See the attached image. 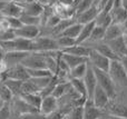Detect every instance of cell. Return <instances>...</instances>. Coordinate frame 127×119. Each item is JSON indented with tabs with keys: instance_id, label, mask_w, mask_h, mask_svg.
<instances>
[{
	"instance_id": "41",
	"label": "cell",
	"mask_w": 127,
	"mask_h": 119,
	"mask_svg": "<svg viewBox=\"0 0 127 119\" xmlns=\"http://www.w3.org/2000/svg\"><path fill=\"white\" fill-rule=\"evenodd\" d=\"M11 118V109L9 104H4L3 107L0 109V119H10Z\"/></svg>"
},
{
	"instance_id": "37",
	"label": "cell",
	"mask_w": 127,
	"mask_h": 119,
	"mask_svg": "<svg viewBox=\"0 0 127 119\" xmlns=\"http://www.w3.org/2000/svg\"><path fill=\"white\" fill-rule=\"evenodd\" d=\"M27 69V68H26ZM29 78H41V77H53V73L48 69H27Z\"/></svg>"
},
{
	"instance_id": "33",
	"label": "cell",
	"mask_w": 127,
	"mask_h": 119,
	"mask_svg": "<svg viewBox=\"0 0 127 119\" xmlns=\"http://www.w3.org/2000/svg\"><path fill=\"white\" fill-rule=\"evenodd\" d=\"M19 20L21 21L22 24H27V26H37V27L41 26L40 17H32V16H28V15L22 13V15L20 16Z\"/></svg>"
},
{
	"instance_id": "26",
	"label": "cell",
	"mask_w": 127,
	"mask_h": 119,
	"mask_svg": "<svg viewBox=\"0 0 127 119\" xmlns=\"http://www.w3.org/2000/svg\"><path fill=\"white\" fill-rule=\"evenodd\" d=\"M69 82L71 85V87L74 88V90L78 94L79 96H81L85 99H88L87 97V90H86L85 84H84L83 79H76V78H69Z\"/></svg>"
},
{
	"instance_id": "53",
	"label": "cell",
	"mask_w": 127,
	"mask_h": 119,
	"mask_svg": "<svg viewBox=\"0 0 127 119\" xmlns=\"http://www.w3.org/2000/svg\"><path fill=\"white\" fill-rule=\"evenodd\" d=\"M98 119H107V118H106V117H105V115H104V116H101V117H100V118H98Z\"/></svg>"
},
{
	"instance_id": "24",
	"label": "cell",
	"mask_w": 127,
	"mask_h": 119,
	"mask_svg": "<svg viewBox=\"0 0 127 119\" xmlns=\"http://www.w3.org/2000/svg\"><path fill=\"white\" fill-rule=\"evenodd\" d=\"M95 26H96L95 21L84 24L81 30H80V33H79L78 38H77V40H76V45H81V44L87 41V40L89 39L90 35H92V31H93V29H94Z\"/></svg>"
},
{
	"instance_id": "56",
	"label": "cell",
	"mask_w": 127,
	"mask_h": 119,
	"mask_svg": "<svg viewBox=\"0 0 127 119\" xmlns=\"http://www.w3.org/2000/svg\"><path fill=\"white\" fill-rule=\"evenodd\" d=\"M2 52V51H1V48H0V53H1Z\"/></svg>"
},
{
	"instance_id": "1",
	"label": "cell",
	"mask_w": 127,
	"mask_h": 119,
	"mask_svg": "<svg viewBox=\"0 0 127 119\" xmlns=\"http://www.w3.org/2000/svg\"><path fill=\"white\" fill-rule=\"evenodd\" d=\"M110 78L116 88V94H127V75L119 60H112L108 70Z\"/></svg>"
},
{
	"instance_id": "19",
	"label": "cell",
	"mask_w": 127,
	"mask_h": 119,
	"mask_svg": "<svg viewBox=\"0 0 127 119\" xmlns=\"http://www.w3.org/2000/svg\"><path fill=\"white\" fill-rule=\"evenodd\" d=\"M22 13H24L22 6L17 3V2L12 1V0H9L6 8L2 11V15L8 18H20V16H21Z\"/></svg>"
},
{
	"instance_id": "42",
	"label": "cell",
	"mask_w": 127,
	"mask_h": 119,
	"mask_svg": "<svg viewBox=\"0 0 127 119\" xmlns=\"http://www.w3.org/2000/svg\"><path fill=\"white\" fill-rule=\"evenodd\" d=\"M18 119H46V116L40 114L39 111L36 113H30V114H25V115L19 116Z\"/></svg>"
},
{
	"instance_id": "54",
	"label": "cell",
	"mask_w": 127,
	"mask_h": 119,
	"mask_svg": "<svg viewBox=\"0 0 127 119\" xmlns=\"http://www.w3.org/2000/svg\"><path fill=\"white\" fill-rule=\"evenodd\" d=\"M19 117H15V116H11V118L10 119H18Z\"/></svg>"
},
{
	"instance_id": "50",
	"label": "cell",
	"mask_w": 127,
	"mask_h": 119,
	"mask_svg": "<svg viewBox=\"0 0 127 119\" xmlns=\"http://www.w3.org/2000/svg\"><path fill=\"white\" fill-rule=\"evenodd\" d=\"M122 8L127 12V0H122Z\"/></svg>"
},
{
	"instance_id": "38",
	"label": "cell",
	"mask_w": 127,
	"mask_h": 119,
	"mask_svg": "<svg viewBox=\"0 0 127 119\" xmlns=\"http://www.w3.org/2000/svg\"><path fill=\"white\" fill-rule=\"evenodd\" d=\"M54 77V76H53ZM53 77H41V78H29V79L31 80V81L33 82V84L37 86V88L40 90V93H41L42 90H44L45 88H46L47 86H48L49 84L51 82V80H53Z\"/></svg>"
},
{
	"instance_id": "47",
	"label": "cell",
	"mask_w": 127,
	"mask_h": 119,
	"mask_svg": "<svg viewBox=\"0 0 127 119\" xmlns=\"http://www.w3.org/2000/svg\"><path fill=\"white\" fill-rule=\"evenodd\" d=\"M9 0H0V12H2L3 11V9L6 8L7 3H8Z\"/></svg>"
},
{
	"instance_id": "35",
	"label": "cell",
	"mask_w": 127,
	"mask_h": 119,
	"mask_svg": "<svg viewBox=\"0 0 127 119\" xmlns=\"http://www.w3.org/2000/svg\"><path fill=\"white\" fill-rule=\"evenodd\" d=\"M56 40H57V44H58V47H59L60 51H63L64 49L69 48V47L76 45V40L71 39V38L65 37V36H58V37H56Z\"/></svg>"
},
{
	"instance_id": "12",
	"label": "cell",
	"mask_w": 127,
	"mask_h": 119,
	"mask_svg": "<svg viewBox=\"0 0 127 119\" xmlns=\"http://www.w3.org/2000/svg\"><path fill=\"white\" fill-rule=\"evenodd\" d=\"M108 44V46L110 47L112 51L114 52V55L118 58V60H122L124 58L127 57V47L125 44V40H124V37L117 38V39L110 40V41H106Z\"/></svg>"
},
{
	"instance_id": "29",
	"label": "cell",
	"mask_w": 127,
	"mask_h": 119,
	"mask_svg": "<svg viewBox=\"0 0 127 119\" xmlns=\"http://www.w3.org/2000/svg\"><path fill=\"white\" fill-rule=\"evenodd\" d=\"M81 28H83V24H78V22H75L74 24H71L70 27H68L62 35H59V36H65V37H68V38H71V39H74V40H77L79 33H80Z\"/></svg>"
},
{
	"instance_id": "30",
	"label": "cell",
	"mask_w": 127,
	"mask_h": 119,
	"mask_svg": "<svg viewBox=\"0 0 127 119\" xmlns=\"http://www.w3.org/2000/svg\"><path fill=\"white\" fill-rule=\"evenodd\" d=\"M24 81H18V80H11V79H6L2 84L12 93L13 96H20L21 94V85Z\"/></svg>"
},
{
	"instance_id": "51",
	"label": "cell",
	"mask_w": 127,
	"mask_h": 119,
	"mask_svg": "<svg viewBox=\"0 0 127 119\" xmlns=\"http://www.w3.org/2000/svg\"><path fill=\"white\" fill-rule=\"evenodd\" d=\"M3 105H4V102L2 101V100H1V98H0V109H1L2 107H3Z\"/></svg>"
},
{
	"instance_id": "5",
	"label": "cell",
	"mask_w": 127,
	"mask_h": 119,
	"mask_svg": "<svg viewBox=\"0 0 127 119\" xmlns=\"http://www.w3.org/2000/svg\"><path fill=\"white\" fill-rule=\"evenodd\" d=\"M11 109V116L15 117H19L25 114H30V113H36L39 111L38 109H36L35 107H32L31 105H29L28 102H26L21 97L19 96H13L12 100L9 104Z\"/></svg>"
},
{
	"instance_id": "25",
	"label": "cell",
	"mask_w": 127,
	"mask_h": 119,
	"mask_svg": "<svg viewBox=\"0 0 127 119\" xmlns=\"http://www.w3.org/2000/svg\"><path fill=\"white\" fill-rule=\"evenodd\" d=\"M71 89V85H70L69 81L67 82H58L55 86L53 93H51V96L56 98V99H60L63 96H65L68 91Z\"/></svg>"
},
{
	"instance_id": "18",
	"label": "cell",
	"mask_w": 127,
	"mask_h": 119,
	"mask_svg": "<svg viewBox=\"0 0 127 119\" xmlns=\"http://www.w3.org/2000/svg\"><path fill=\"white\" fill-rule=\"evenodd\" d=\"M90 99L93 100L94 105L97 107V108L103 110V109L106 107V105L108 104V101L110 100V98L108 97V95L100 88V87L97 86L96 89H95V91H94V95H93V97L90 98Z\"/></svg>"
},
{
	"instance_id": "55",
	"label": "cell",
	"mask_w": 127,
	"mask_h": 119,
	"mask_svg": "<svg viewBox=\"0 0 127 119\" xmlns=\"http://www.w3.org/2000/svg\"><path fill=\"white\" fill-rule=\"evenodd\" d=\"M1 56H2V52H1V53H0V58H1Z\"/></svg>"
},
{
	"instance_id": "34",
	"label": "cell",
	"mask_w": 127,
	"mask_h": 119,
	"mask_svg": "<svg viewBox=\"0 0 127 119\" xmlns=\"http://www.w3.org/2000/svg\"><path fill=\"white\" fill-rule=\"evenodd\" d=\"M25 94H40V90L30 79H28L22 82L21 85V94L20 95H25Z\"/></svg>"
},
{
	"instance_id": "15",
	"label": "cell",
	"mask_w": 127,
	"mask_h": 119,
	"mask_svg": "<svg viewBox=\"0 0 127 119\" xmlns=\"http://www.w3.org/2000/svg\"><path fill=\"white\" fill-rule=\"evenodd\" d=\"M54 13L60 18V19H70L76 17V10L70 4H65L62 2H58L53 7Z\"/></svg>"
},
{
	"instance_id": "27",
	"label": "cell",
	"mask_w": 127,
	"mask_h": 119,
	"mask_svg": "<svg viewBox=\"0 0 127 119\" xmlns=\"http://www.w3.org/2000/svg\"><path fill=\"white\" fill-rule=\"evenodd\" d=\"M19 97H21L26 102H28L29 105H31L32 107H35L36 109L39 110L40 104H41L42 97L40 96V94H25V95H20Z\"/></svg>"
},
{
	"instance_id": "22",
	"label": "cell",
	"mask_w": 127,
	"mask_h": 119,
	"mask_svg": "<svg viewBox=\"0 0 127 119\" xmlns=\"http://www.w3.org/2000/svg\"><path fill=\"white\" fill-rule=\"evenodd\" d=\"M62 59L67 64L69 69H72L81 64H85V62H88V58L79 57V56H74V55H68V53H64V52H62Z\"/></svg>"
},
{
	"instance_id": "49",
	"label": "cell",
	"mask_w": 127,
	"mask_h": 119,
	"mask_svg": "<svg viewBox=\"0 0 127 119\" xmlns=\"http://www.w3.org/2000/svg\"><path fill=\"white\" fill-rule=\"evenodd\" d=\"M105 117L107 119H127L124 117H116V116H109V115H105Z\"/></svg>"
},
{
	"instance_id": "44",
	"label": "cell",
	"mask_w": 127,
	"mask_h": 119,
	"mask_svg": "<svg viewBox=\"0 0 127 119\" xmlns=\"http://www.w3.org/2000/svg\"><path fill=\"white\" fill-rule=\"evenodd\" d=\"M64 117H65V115L64 114H62L59 110H56L54 111V113H51L50 115L46 116V119H64Z\"/></svg>"
},
{
	"instance_id": "7",
	"label": "cell",
	"mask_w": 127,
	"mask_h": 119,
	"mask_svg": "<svg viewBox=\"0 0 127 119\" xmlns=\"http://www.w3.org/2000/svg\"><path fill=\"white\" fill-rule=\"evenodd\" d=\"M110 61H112V60L106 58L105 56L100 55V53H98L97 51L90 49V53H89V56H88V64H89L93 68H96V69H99V70L108 72L109 66H110Z\"/></svg>"
},
{
	"instance_id": "21",
	"label": "cell",
	"mask_w": 127,
	"mask_h": 119,
	"mask_svg": "<svg viewBox=\"0 0 127 119\" xmlns=\"http://www.w3.org/2000/svg\"><path fill=\"white\" fill-rule=\"evenodd\" d=\"M64 53H68V55H74V56H79V57H85L88 58L90 53V48H88L85 45H75L69 48H66L62 51Z\"/></svg>"
},
{
	"instance_id": "11",
	"label": "cell",
	"mask_w": 127,
	"mask_h": 119,
	"mask_svg": "<svg viewBox=\"0 0 127 119\" xmlns=\"http://www.w3.org/2000/svg\"><path fill=\"white\" fill-rule=\"evenodd\" d=\"M13 32H15L16 37H18V38H24V39L32 40L40 35V27L22 24L20 28L15 29Z\"/></svg>"
},
{
	"instance_id": "3",
	"label": "cell",
	"mask_w": 127,
	"mask_h": 119,
	"mask_svg": "<svg viewBox=\"0 0 127 119\" xmlns=\"http://www.w3.org/2000/svg\"><path fill=\"white\" fill-rule=\"evenodd\" d=\"M32 41V52H45V51L59 50L57 40L53 36L39 35Z\"/></svg>"
},
{
	"instance_id": "10",
	"label": "cell",
	"mask_w": 127,
	"mask_h": 119,
	"mask_svg": "<svg viewBox=\"0 0 127 119\" xmlns=\"http://www.w3.org/2000/svg\"><path fill=\"white\" fill-rule=\"evenodd\" d=\"M4 77L6 79H11V80H18V81H26L29 79V75L27 69L21 65H17L4 72Z\"/></svg>"
},
{
	"instance_id": "20",
	"label": "cell",
	"mask_w": 127,
	"mask_h": 119,
	"mask_svg": "<svg viewBox=\"0 0 127 119\" xmlns=\"http://www.w3.org/2000/svg\"><path fill=\"white\" fill-rule=\"evenodd\" d=\"M21 6L25 15L32 16V17H40L42 13V10H44V7L36 1L27 2V3H24Z\"/></svg>"
},
{
	"instance_id": "36",
	"label": "cell",
	"mask_w": 127,
	"mask_h": 119,
	"mask_svg": "<svg viewBox=\"0 0 127 119\" xmlns=\"http://www.w3.org/2000/svg\"><path fill=\"white\" fill-rule=\"evenodd\" d=\"M84 105L81 106H76L69 110L67 114L65 115L64 119H83L84 116Z\"/></svg>"
},
{
	"instance_id": "4",
	"label": "cell",
	"mask_w": 127,
	"mask_h": 119,
	"mask_svg": "<svg viewBox=\"0 0 127 119\" xmlns=\"http://www.w3.org/2000/svg\"><path fill=\"white\" fill-rule=\"evenodd\" d=\"M93 69H94L95 76H96V79H97V86L100 87L107 94L110 99L115 98V96H116V88H115V85L113 82L112 78H110L109 73L96 68H93Z\"/></svg>"
},
{
	"instance_id": "8",
	"label": "cell",
	"mask_w": 127,
	"mask_h": 119,
	"mask_svg": "<svg viewBox=\"0 0 127 119\" xmlns=\"http://www.w3.org/2000/svg\"><path fill=\"white\" fill-rule=\"evenodd\" d=\"M81 45H85V46H87L88 48H90L92 50L97 51L98 53L105 56L106 58H108V59H110V60H118V58L114 55V52L112 51V49L108 46V44L106 41H104V40L103 41H95V42L86 41ZM119 61H121V60H119Z\"/></svg>"
},
{
	"instance_id": "14",
	"label": "cell",
	"mask_w": 127,
	"mask_h": 119,
	"mask_svg": "<svg viewBox=\"0 0 127 119\" xmlns=\"http://www.w3.org/2000/svg\"><path fill=\"white\" fill-rule=\"evenodd\" d=\"M58 108V99H56L54 96L49 95L46 97H42L41 104L39 107V113L44 116H48L51 113L56 111Z\"/></svg>"
},
{
	"instance_id": "31",
	"label": "cell",
	"mask_w": 127,
	"mask_h": 119,
	"mask_svg": "<svg viewBox=\"0 0 127 119\" xmlns=\"http://www.w3.org/2000/svg\"><path fill=\"white\" fill-rule=\"evenodd\" d=\"M88 68V62H85V64H81L79 66L75 67V68L70 69L69 71V76L70 78H76V79H83L86 75V71H87Z\"/></svg>"
},
{
	"instance_id": "17",
	"label": "cell",
	"mask_w": 127,
	"mask_h": 119,
	"mask_svg": "<svg viewBox=\"0 0 127 119\" xmlns=\"http://www.w3.org/2000/svg\"><path fill=\"white\" fill-rule=\"evenodd\" d=\"M99 13V9L97 8L96 4H94V6L92 7V8H89L88 10L84 11V12H81L80 15H77L76 17V22H78V24H89V22H93L96 20V17L98 16Z\"/></svg>"
},
{
	"instance_id": "39",
	"label": "cell",
	"mask_w": 127,
	"mask_h": 119,
	"mask_svg": "<svg viewBox=\"0 0 127 119\" xmlns=\"http://www.w3.org/2000/svg\"><path fill=\"white\" fill-rule=\"evenodd\" d=\"M95 3V0H79L78 3L76 6V16L80 15L81 12L88 10L89 8H92Z\"/></svg>"
},
{
	"instance_id": "40",
	"label": "cell",
	"mask_w": 127,
	"mask_h": 119,
	"mask_svg": "<svg viewBox=\"0 0 127 119\" xmlns=\"http://www.w3.org/2000/svg\"><path fill=\"white\" fill-rule=\"evenodd\" d=\"M12 97H13L12 93L3 84L0 85V98H1L2 101L4 104H10V101L12 100Z\"/></svg>"
},
{
	"instance_id": "52",
	"label": "cell",
	"mask_w": 127,
	"mask_h": 119,
	"mask_svg": "<svg viewBox=\"0 0 127 119\" xmlns=\"http://www.w3.org/2000/svg\"><path fill=\"white\" fill-rule=\"evenodd\" d=\"M3 18H4V16L2 15V12H0V20H2V19H3Z\"/></svg>"
},
{
	"instance_id": "23",
	"label": "cell",
	"mask_w": 127,
	"mask_h": 119,
	"mask_svg": "<svg viewBox=\"0 0 127 119\" xmlns=\"http://www.w3.org/2000/svg\"><path fill=\"white\" fill-rule=\"evenodd\" d=\"M122 36H123V31H122L121 24H112L109 27H107V28H106L104 41H110V40L117 39V38L122 37Z\"/></svg>"
},
{
	"instance_id": "16",
	"label": "cell",
	"mask_w": 127,
	"mask_h": 119,
	"mask_svg": "<svg viewBox=\"0 0 127 119\" xmlns=\"http://www.w3.org/2000/svg\"><path fill=\"white\" fill-rule=\"evenodd\" d=\"M84 116L83 119H98L104 116L103 110L97 108L92 99H87L84 104Z\"/></svg>"
},
{
	"instance_id": "13",
	"label": "cell",
	"mask_w": 127,
	"mask_h": 119,
	"mask_svg": "<svg viewBox=\"0 0 127 119\" xmlns=\"http://www.w3.org/2000/svg\"><path fill=\"white\" fill-rule=\"evenodd\" d=\"M83 80H84V84H85L86 90H87V97L88 99H90L93 97V95H94V91L97 87V79H96V76H95L94 69H93V67L89 64H88L87 71H86V75L83 78Z\"/></svg>"
},
{
	"instance_id": "32",
	"label": "cell",
	"mask_w": 127,
	"mask_h": 119,
	"mask_svg": "<svg viewBox=\"0 0 127 119\" xmlns=\"http://www.w3.org/2000/svg\"><path fill=\"white\" fill-rule=\"evenodd\" d=\"M105 31L106 29L103 28L100 26H95L94 29L92 31V35H90L89 39L87 41L89 42H95V41H103L104 38H105Z\"/></svg>"
},
{
	"instance_id": "46",
	"label": "cell",
	"mask_w": 127,
	"mask_h": 119,
	"mask_svg": "<svg viewBox=\"0 0 127 119\" xmlns=\"http://www.w3.org/2000/svg\"><path fill=\"white\" fill-rule=\"evenodd\" d=\"M121 27H122V31H123V36L127 37V19L121 24Z\"/></svg>"
},
{
	"instance_id": "48",
	"label": "cell",
	"mask_w": 127,
	"mask_h": 119,
	"mask_svg": "<svg viewBox=\"0 0 127 119\" xmlns=\"http://www.w3.org/2000/svg\"><path fill=\"white\" fill-rule=\"evenodd\" d=\"M121 62H122V65H123L124 70H125V72H126V75H127V57L124 58V59H122Z\"/></svg>"
},
{
	"instance_id": "6",
	"label": "cell",
	"mask_w": 127,
	"mask_h": 119,
	"mask_svg": "<svg viewBox=\"0 0 127 119\" xmlns=\"http://www.w3.org/2000/svg\"><path fill=\"white\" fill-rule=\"evenodd\" d=\"M20 65L27 69H47L46 57L41 52H29Z\"/></svg>"
},
{
	"instance_id": "28",
	"label": "cell",
	"mask_w": 127,
	"mask_h": 119,
	"mask_svg": "<svg viewBox=\"0 0 127 119\" xmlns=\"http://www.w3.org/2000/svg\"><path fill=\"white\" fill-rule=\"evenodd\" d=\"M110 17H112V24H122L127 19V12L121 7L117 9H113L110 11Z\"/></svg>"
},
{
	"instance_id": "9",
	"label": "cell",
	"mask_w": 127,
	"mask_h": 119,
	"mask_svg": "<svg viewBox=\"0 0 127 119\" xmlns=\"http://www.w3.org/2000/svg\"><path fill=\"white\" fill-rule=\"evenodd\" d=\"M28 55V51H10V52H2L1 58L9 69L13 66L20 65L24 58Z\"/></svg>"
},
{
	"instance_id": "2",
	"label": "cell",
	"mask_w": 127,
	"mask_h": 119,
	"mask_svg": "<svg viewBox=\"0 0 127 119\" xmlns=\"http://www.w3.org/2000/svg\"><path fill=\"white\" fill-rule=\"evenodd\" d=\"M0 48L2 52H10V51H28L32 52V41L24 38L16 37L12 40L8 41H0Z\"/></svg>"
},
{
	"instance_id": "45",
	"label": "cell",
	"mask_w": 127,
	"mask_h": 119,
	"mask_svg": "<svg viewBox=\"0 0 127 119\" xmlns=\"http://www.w3.org/2000/svg\"><path fill=\"white\" fill-rule=\"evenodd\" d=\"M8 70V67H7V65L4 64V61L2 60V58H0V73H4L6 71Z\"/></svg>"
},
{
	"instance_id": "43",
	"label": "cell",
	"mask_w": 127,
	"mask_h": 119,
	"mask_svg": "<svg viewBox=\"0 0 127 119\" xmlns=\"http://www.w3.org/2000/svg\"><path fill=\"white\" fill-rule=\"evenodd\" d=\"M6 19L8 20L9 26H10V28L12 29V30L20 28V27L22 26V24H21V21L19 20V18H8V17H6Z\"/></svg>"
}]
</instances>
